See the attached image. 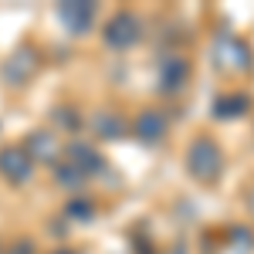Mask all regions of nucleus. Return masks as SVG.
<instances>
[{"mask_svg": "<svg viewBox=\"0 0 254 254\" xmlns=\"http://www.w3.org/2000/svg\"><path fill=\"white\" fill-rule=\"evenodd\" d=\"M187 163H190V173H193L196 180L210 183V180H217V173H220L224 156H220V149H217V142H214L210 136H200L193 146H190V156H187Z\"/></svg>", "mask_w": 254, "mask_h": 254, "instance_id": "nucleus-1", "label": "nucleus"}, {"mask_svg": "<svg viewBox=\"0 0 254 254\" xmlns=\"http://www.w3.org/2000/svg\"><path fill=\"white\" fill-rule=\"evenodd\" d=\"M142 38V20L136 14H129V10H119L116 17L109 20V27H105V41L112 44V48H132L136 41Z\"/></svg>", "mask_w": 254, "mask_h": 254, "instance_id": "nucleus-2", "label": "nucleus"}, {"mask_svg": "<svg viewBox=\"0 0 254 254\" xmlns=\"http://www.w3.org/2000/svg\"><path fill=\"white\" fill-rule=\"evenodd\" d=\"M31 170H34V159L27 156L24 149H3L0 153V173L7 176L10 183H24L27 176H31Z\"/></svg>", "mask_w": 254, "mask_h": 254, "instance_id": "nucleus-3", "label": "nucleus"}, {"mask_svg": "<svg viewBox=\"0 0 254 254\" xmlns=\"http://www.w3.org/2000/svg\"><path fill=\"white\" fill-rule=\"evenodd\" d=\"M58 17H61V24H64L71 34H85V31L92 27L95 7H92V3H81V0H75V3H61Z\"/></svg>", "mask_w": 254, "mask_h": 254, "instance_id": "nucleus-4", "label": "nucleus"}, {"mask_svg": "<svg viewBox=\"0 0 254 254\" xmlns=\"http://www.w3.org/2000/svg\"><path fill=\"white\" fill-rule=\"evenodd\" d=\"M187 75H190V64L180 55H166L163 64H159V88L163 92H180L187 85Z\"/></svg>", "mask_w": 254, "mask_h": 254, "instance_id": "nucleus-5", "label": "nucleus"}, {"mask_svg": "<svg viewBox=\"0 0 254 254\" xmlns=\"http://www.w3.org/2000/svg\"><path fill=\"white\" fill-rule=\"evenodd\" d=\"M166 126H170V122H166V116H163L159 109H146V112L136 119V132H139V139H142V142H149V146H153V142H159V139L166 136Z\"/></svg>", "mask_w": 254, "mask_h": 254, "instance_id": "nucleus-6", "label": "nucleus"}, {"mask_svg": "<svg viewBox=\"0 0 254 254\" xmlns=\"http://www.w3.org/2000/svg\"><path fill=\"white\" fill-rule=\"evenodd\" d=\"M31 71H34V58H31V51H27V48H20L17 55H14V58H7V64H3V78L10 81V85H24Z\"/></svg>", "mask_w": 254, "mask_h": 254, "instance_id": "nucleus-7", "label": "nucleus"}, {"mask_svg": "<svg viewBox=\"0 0 254 254\" xmlns=\"http://www.w3.org/2000/svg\"><path fill=\"white\" fill-rule=\"evenodd\" d=\"M68 153L78 159V163H71V166H75V170H78L81 176H85V173H98V170L105 166V159L98 156L95 149H88L85 142H71V146H68Z\"/></svg>", "mask_w": 254, "mask_h": 254, "instance_id": "nucleus-8", "label": "nucleus"}, {"mask_svg": "<svg viewBox=\"0 0 254 254\" xmlns=\"http://www.w3.org/2000/svg\"><path fill=\"white\" fill-rule=\"evenodd\" d=\"M217 119H234V116H244L248 109H251V98L248 95H227V98H217Z\"/></svg>", "mask_w": 254, "mask_h": 254, "instance_id": "nucleus-9", "label": "nucleus"}, {"mask_svg": "<svg viewBox=\"0 0 254 254\" xmlns=\"http://www.w3.org/2000/svg\"><path fill=\"white\" fill-rule=\"evenodd\" d=\"M92 126H95V132H98L102 139H119L122 132H126V122H122L119 116L112 119L109 112H98V116L92 119Z\"/></svg>", "mask_w": 254, "mask_h": 254, "instance_id": "nucleus-10", "label": "nucleus"}, {"mask_svg": "<svg viewBox=\"0 0 254 254\" xmlns=\"http://www.w3.org/2000/svg\"><path fill=\"white\" fill-rule=\"evenodd\" d=\"M31 149H34V156H51L55 153V142H51V136L38 132V136H31Z\"/></svg>", "mask_w": 254, "mask_h": 254, "instance_id": "nucleus-11", "label": "nucleus"}, {"mask_svg": "<svg viewBox=\"0 0 254 254\" xmlns=\"http://www.w3.org/2000/svg\"><path fill=\"white\" fill-rule=\"evenodd\" d=\"M68 217H92V203H85V200H71L68 203Z\"/></svg>", "mask_w": 254, "mask_h": 254, "instance_id": "nucleus-12", "label": "nucleus"}, {"mask_svg": "<svg viewBox=\"0 0 254 254\" xmlns=\"http://www.w3.org/2000/svg\"><path fill=\"white\" fill-rule=\"evenodd\" d=\"M58 180H61V183H78L81 173H78V170H71V163H68V166H58Z\"/></svg>", "mask_w": 254, "mask_h": 254, "instance_id": "nucleus-13", "label": "nucleus"}, {"mask_svg": "<svg viewBox=\"0 0 254 254\" xmlns=\"http://www.w3.org/2000/svg\"><path fill=\"white\" fill-rule=\"evenodd\" d=\"M10 254H31V244H27V241H20V244H17Z\"/></svg>", "mask_w": 254, "mask_h": 254, "instance_id": "nucleus-14", "label": "nucleus"}]
</instances>
